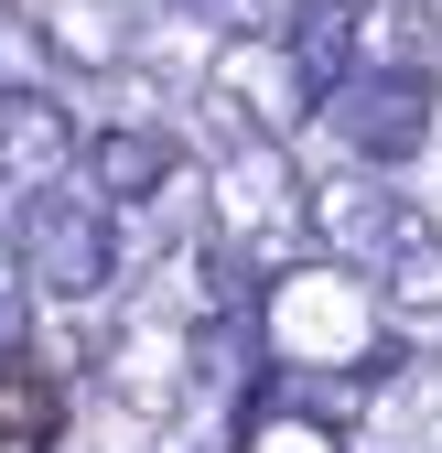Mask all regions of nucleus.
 <instances>
[{
	"label": "nucleus",
	"instance_id": "obj_1",
	"mask_svg": "<svg viewBox=\"0 0 442 453\" xmlns=\"http://www.w3.org/2000/svg\"><path fill=\"white\" fill-rule=\"evenodd\" d=\"M313 238L335 270H356L377 303H389V324H442V216L421 195H389V184H313Z\"/></svg>",
	"mask_w": 442,
	"mask_h": 453
},
{
	"label": "nucleus",
	"instance_id": "obj_2",
	"mask_svg": "<svg viewBox=\"0 0 442 453\" xmlns=\"http://www.w3.org/2000/svg\"><path fill=\"white\" fill-rule=\"evenodd\" d=\"M259 346L281 378H400V346H389V303L367 292L356 270L335 259H302L259 292Z\"/></svg>",
	"mask_w": 442,
	"mask_h": 453
},
{
	"label": "nucleus",
	"instance_id": "obj_3",
	"mask_svg": "<svg viewBox=\"0 0 442 453\" xmlns=\"http://www.w3.org/2000/svg\"><path fill=\"white\" fill-rule=\"evenodd\" d=\"M205 238L227 249L259 292L281 270H302V238H313V184L292 173L281 141H227L216 151V195H205Z\"/></svg>",
	"mask_w": 442,
	"mask_h": 453
},
{
	"label": "nucleus",
	"instance_id": "obj_4",
	"mask_svg": "<svg viewBox=\"0 0 442 453\" xmlns=\"http://www.w3.org/2000/svg\"><path fill=\"white\" fill-rule=\"evenodd\" d=\"M11 238H22V280L54 313H97L108 292H119V216H108L97 195H76V184L33 195L11 216Z\"/></svg>",
	"mask_w": 442,
	"mask_h": 453
},
{
	"label": "nucleus",
	"instance_id": "obj_5",
	"mask_svg": "<svg viewBox=\"0 0 442 453\" xmlns=\"http://www.w3.org/2000/svg\"><path fill=\"white\" fill-rule=\"evenodd\" d=\"M205 108L227 119V141H281V151H292V130L324 108V87L302 76L292 33L259 22V33H227V43L205 54Z\"/></svg>",
	"mask_w": 442,
	"mask_h": 453
},
{
	"label": "nucleus",
	"instance_id": "obj_6",
	"mask_svg": "<svg viewBox=\"0 0 442 453\" xmlns=\"http://www.w3.org/2000/svg\"><path fill=\"white\" fill-rule=\"evenodd\" d=\"M97 388H108L130 421H173L194 388H205V357H194L184 303H130V313H108V334H97Z\"/></svg>",
	"mask_w": 442,
	"mask_h": 453
},
{
	"label": "nucleus",
	"instance_id": "obj_7",
	"mask_svg": "<svg viewBox=\"0 0 442 453\" xmlns=\"http://www.w3.org/2000/svg\"><path fill=\"white\" fill-rule=\"evenodd\" d=\"M431 108H442L431 76H356L335 97V130H346V151L367 162V173H400V162L431 151Z\"/></svg>",
	"mask_w": 442,
	"mask_h": 453
},
{
	"label": "nucleus",
	"instance_id": "obj_8",
	"mask_svg": "<svg viewBox=\"0 0 442 453\" xmlns=\"http://www.w3.org/2000/svg\"><path fill=\"white\" fill-rule=\"evenodd\" d=\"M87 162V141H76V119L54 108L43 87H0V195L11 205H33V195H54Z\"/></svg>",
	"mask_w": 442,
	"mask_h": 453
},
{
	"label": "nucleus",
	"instance_id": "obj_9",
	"mask_svg": "<svg viewBox=\"0 0 442 453\" xmlns=\"http://www.w3.org/2000/svg\"><path fill=\"white\" fill-rule=\"evenodd\" d=\"M173 184H184V141L162 130V119H108L87 141V195L108 216H141V205H162Z\"/></svg>",
	"mask_w": 442,
	"mask_h": 453
},
{
	"label": "nucleus",
	"instance_id": "obj_10",
	"mask_svg": "<svg viewBox=\"0 0 442 453\" xmlns=\"http://www.w3.org/2000/svg\"><path fill=\"white\" fill-rule=\"evenodd\" d=\"M43 54L76 76H130L141 65V0H43Z\"/></svg>",
	"mask_w": 442,
	"mask_h": 453
},
{
	"label": "nucleus",
	"instance_id": "obj_11",
	"mask_svg": "<svg viewBox=\"0 0 442 453\" xmlns=\"http://www.w3.org/2000/svg\"><path fill=\"white\" fill-rule=\"evenodd\" d=\"M367 76H431L442 65V0H346Z\"/></svg>",
	"mask_w": 442,
	"mask_h": 453
},
{
	"label": "nucleus",
	"instance_id": "obj_12",
	"mask_svg": "<svg viewBox=\"0 0 442 453\" xmlns=\"http://www.w3.org/2000/svg\"><path fill=\"white\" fill-rule=\"evenodd\" d=\"M0 453H65V378L33 346L0 357Z\"/></svg>",
	"mask_w": 442,
	"mask_h": 453
},
{
	"label": "nucleus",
	"instance_id": "obj_13",
	"mask_svg": "<svg viewBox=\"0 0 442 453\" xmlns=\"http://www.w3.org/2000/svg\"><path fill=\"white\" fill-rule=\"evenodd\" d=\"M11 292H33V280H22V238H11V216H0V303H11Z\"/></svg>",
	"mask_w": 442,
	"mask_h": 453
}]
</instances>
